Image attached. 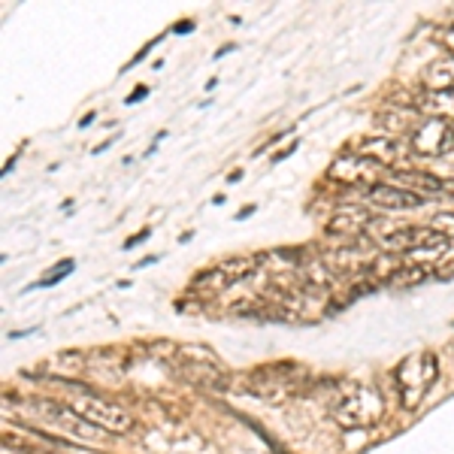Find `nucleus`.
Wrapping results in <instances>:
<instances>
[{
    "mask_svg": "<svg viewBox=\"0 0 454 454\" xmlns=\"http://www.w3.org/2000/svg\"><path fill=\"white\" fill-rule=\"evenodd\" d=\"M382 412H385L382 394H379L376 387L357 385V382L342 387L331 406L333 421L346 430H367L372 424L382 421Z\"/></svg>",
    "mask_w": 454,
    "mask_h": 454,
    "instance_id": "obj_1",
    "label": "nucleus"
},
{
    "mask_svg": "<svg viewBox=\"0 0 454 454\" xmlns=\"http://www.w3.org/2000/svg\"><path fill=\"white\" fill-rule=\"evenodd\" d=\"M439 379V361L434 351L421 348L412 351L409 357H403L397 367V394L406 412H415L421 406L424 397L430 394V387L436 385Z\"/></svg>",
    "mask_w": 454,
    "mask_h": 454,
    "instance_id": "obj_2",
    "label": "nucleus"
},
{
    "mask_svg": "<svg viewBox=\"0 0 454 454\" xmlns=\"http://www.w3.org/2000/svg\"><path fill=\"white\" fill-rule=\"evenodd\" d=\"M306 372L297 367V364H267V367H258L254 372H248V394L261 400H285L291 394H297V387L303 385Z\"/></svg>",
    "mask_w": 454,
    "mask_h": 454,
    "instance_id": "obj_3",
    "label": "nucleus"
},
{
    "mask_svg": "<svg viewBox=\"0 0 454 454\" xmlns=\"http://www.w3.org/2000/svg\"><path fill=\"white\" fill-rule=\"evenodd\" d=\"M176 372L182 379H188L192 385H200L207 391H224L227 387V372L222 370V364L203 348L182 346L176 348Z\"/></svg>",
    "mask_w": 454,
    "mask_h": 454,
    "instance_id": "obj_4",
    "label": "nucleus"
},
{
    "mask_svg": "<svg viewBox=\"0 0 454 454\" xmlns=\"http://www.w3.org/2000/svg\"><path fill=\"white\" fill-rule=\"evenodd\" d=\"M67 406L82 421L94 424L100 430H109V434H128L134 427V415H128L121 406L98 397V394H76V397L67 400Z\"/></svg>",
    "mask_w": 454,
    "mask_h": 454,
    "instance_id": "obj_5",
    "label": "nucleus"
},
{
    "mask_svg": "<svg viewBox=\"0 0 454 454\" xmlns=\"http://www.w3.org/2000/svg\"><path fill=\"white\" fill-rule=\"evenodd\" d=\"M258 263H261L258 254H239V258H231V261L218 263V267H209V270H203V273H197L194 288H207L215 294V291H224V288H231V285L248 279V276L258 270Z\"/></svg>",
    "mask_w": 454,
    "mask_h": 454,
    "instance_id": "obj_6",
    "label": "nucleus"
},
{
    "mask_svg": "<svg viewBox=\"0 0 454 454\" xmlns=\"http://www.w3.org/2000/svg\"><path fill=\"white\" fill-rule=\"evenodd\" d=\"M451 239L445 233L434 231V227H424V224H406V227H397V231L385 233L382 237V246L391 248V252H439L445 248Z\"/></svg>",
    "mask_w": 454,
    "mask_h": 454,
    "instance_id": "obj_7",
    "label": "nucleus"
},
{
    "mask_svg": "<svg viewBox=\"0 0 454 454\" xmlns=\"http://www.w3.org/2000/svg\"><path fill=\"white\" fill-rule=\"evenodd\" d=\"M409 143H412L415 155L442 158L454 149V128L445 119H424L409 134Z\"/></svg>",
    "mask_w": 454,
    "mask_h": 454,
    "instance_id": "obj_8",
    "label": "nucleus"
},
{
    "mask_svg": "<svg viewBox=\"0 0 454 454\" xmlns=\"http://www.w3.org/2000/svg\"><path fill=\"white\" fill-rule=\"evenodd\" d=\"M382 170V167L376 164V160L357 155V152H346V155H340L331 164V179L336 182H346V185H355V188H364L367 192L370 185H376V173Z\"/></svg>",
    "mask_w": 454,
    "mask_h": 454,
    "instance_id": "obj_9",
    "label": "nucleus"
},
{
    "mask_svg": "<svg viewBox=\"0 0 454 454\" xmlns=\"http://www.w3.org/2000/svg\"><path fill=\"white\" fill-rule=\"evenodd\" d=\"M364 194H367L370 203H376V207H382V209H419L427 203V197L406 192V188H400V185H391V182H376V185H370Z\"/></svg>",
    "mask_w": 454,
    "mask_h": 454,
    "instance_id": "obj_10",
    "label": "nucleus"
},
{
    "mask_svg": "<svg viewBox=\"0 0 454 454\" xmlns=\"http://www.w3.org/2000/svg\"><path fill=\"white\" fill-rule=\"evenodd\" d=\"M372 222H376V218L364 207H342V209H336L333 218L327 222V233H331V237H357V233L367 231Z\"/></svg>",
    "mask_w": 454,
    "mask_h": 454,
    "instance_id": "obj_11",
    "label": "nucleus"
},
{
    "mask_svg": "<svg viewBox=\"0 0 454 454\" xmlns=\"http://www.w3.org/2000/svg\"><path fill=\"white\" fill-rule=\"evenodd\" d=\"M427 91H454V55L445 52L442 58L430 61L421 73Z\"/></svg>",
    "mask_w": 454,
    "mask_h": 454,
    "instance_id": "obj_12",
    "label": "nucleus"
},
{
    "mask_svg": "<svg viewBox=\"0 0 454 454\" xmlns=\"http://www.w3.org/2000/svg\"><path fill=\"white\" fill-rule=\"evenodd\" d=\"M391 179L397 182L400 188H406V192H415V194H421V197L445 192V182L442 179H436V176H430V173H419V170H394ZM427 200H430V197H427Z\"/></svg>",
    "mask_w": 454,
    "mask_h": 454,
    "instance_id": "obj_13",
    "label": "nucleus"
},
{
    "mask_svg": "<svg viewBox=\"0 0 454 454\" xmlns=\"http://www.w3.org/2000/svg\"><path fill=\"white\" fill-rule=\"evenodd\" d=\"M430 276H436V273H430V267H421V263H412V267H397V270H391L387 273V279L385 285L387 288H415V285H421V282H427Z\"/></svg>",
    "mask_w": 454,
    "mask_h": 454,
    "instance_id": "obj_14",
    "label": "nucleus"
},
{
    "mask_svg": "<svg viewBox=\"0 0 454 454\" xmlns=\"http://www.w3.org/2000/svg\"><path fill=\"white\" fill-rule=\"evenodd\" d=\"M355 152L364 158H370V160H376L379 167H391L400 155V149L391 140H364Z\"/></svg>",
    "mask_w": 454,
    "mask_h": 454,
    "instance_id": "obj_15",
    "label": "nucleus"
},
{
    "mask_svg": "<svg viewBox=\"0 0 454 454\" xmlns=\"http://www.w3.org/2000/svg\"><path fill=\"white\" fill-rule=\"evenodd\" d=\"M73 267H76V261H61V263H55V267H52V273H49V276H43V279H40V285H43V288H49V285H55V282H61V279H67V276L73 273Z\"/></svg>",
    "mask_w": 454,
    "mask_h": 454,
    "instance_id": "obj_16",
    "label": "nucleus"
},
{
    "mask_svg": "<svg viewBox=\"0 0 454 454\" xmlns=\"http://www.w3.org/2000/svg\"><path fill=\"white\" fill-rule=\"evenodd\" d=\"M439 40H442V46L449 49V55H454V27H445V31L439 34Z\"/></svg>",
    "mask_w": 454,
    "mask_h": 454,
    "instance_id": "obj_17",
    "label": "nucleus"
},
{
    "mask_svg": "<svg viewBox=\"0 0 454 454\" xmlns=\"http://www.w3.org/2000/svg\"><path fill=\"white\" fill-rule=\"evenodd\" d=\"M143 239H149V231H140V233H137V237H130L128 243H124V248H134L137 243H143Z\"/></svg>",
    "mask_w": 454,
    "mask_h": 454,
    "instance_id": "obj_18",
    "label": "nucleus"
},
{
    "mask_svg": "<svg viewBox=\"0 0 454 454\" xmlns=\"http://www.w3.org/2000/svg\"><path fill=\"white\" fill-rule=\"evenodd\" d=\"M145 94H149V88H145V85H140V88H137V91H134V94H130V98H128V104H137V100H140V98H145Z\"/></svg>",
    "mask_w": 454,
    "mask_h": 454,
    "instance_id": "obj_19",
    "label": "nucleus"
},
{
    "mask_svg": "<svg viewBox=\"0 0 454 454\" xmlns=\"http://www.w3.org/2000/svg\"><path fill=\"white\" fill-rule=\"evenodd\" d=\"M439 279H445V276H454V263H451V267H449V263H445V267H439Z\"/></svg>",
    "mask_w": 454,
    "mask_h": 454,
    "instance_id": "obj_20",
    "label": "nucleus"
},
{
    "mask_svg": "<svg viewBox=\"0 0 454 454\" xmlns=\"http://www.w3.org/2000/svg\"><path fill=\"white\" fill-rule=\"evenodd\" d=\"M176 31H179V34H188V31H192V21H179V25H176Z\"/></svg>",
    "mask_w": 454,
    "mask_h": 454,
    "instance_id": "obj_21",
    "label": "nucleus"
},
{
    "mask_svg": "<svg viewBox=\"0 0 454 454\" xmlns=\"http://www.w3.org/2000/svg\"><path fill=\"white\" fill-rule=\"evenodd\" d=\"M31 454H61V451H52V449H27Z\"/></svg>",
    "mask_w": 454,
    "mask_h": 454,
    "instance_id": "obj_22",
    "label": "nucleus"
},
{
    "mask_svg": "<svg viewBox=\"0 0 454 454\" xmlns=\"http://www.w3.org/2000/svg\"><path fill=\"white\" fill-rule=\"evenodd\" d=\"M451 128H454V124H451Z\"/></svg>",
    "mask_w": 454,
    "mask_h": 454,
    "instance_id": "obj_23",
    "label": "nucleus"
}]
</instances>
